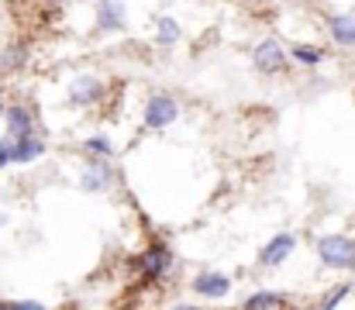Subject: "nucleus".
Instances as JSON below:
<instances>
[{
    "mask_svg": "<svg viewBox=\"0 0 355 310\" xmlns=\"http://www.w3.org/2000/svg\"><path fill=\"white\" fill-rule=\"evenodd\" d=\"M318 255L331 269H355V241L342 234H328L318 241Z\"/></svg>",
    "mask_w": 355,
    "mask_h": 310,
    "instance_id": "1",
    "label": "nucleus"
},
{
    "mask_svg": "<svg viewBox=\"0 0 355 310\" xmlns=\"http://www.w3.org/2000/svg\"><path fill=\"white\" fill-rule=\"evenodd\" d=\"M135 269H138L141 279H162V276L173 269V252H169V245H166V241L148 245V248L135 259Z\"/></svg>",
    "mask_w": 355,
    "mask_h": 310,
    "instance_id": "2",
    "label": "nucleus"
},
{
    "mask_svg": "<svg viewBox=\"0 0 355 310\" xmlns=\"http://www.w3.org/2000/svg\"><path fill=\"white\" fill-rule=\"evenodd\" d=\"M252 66H255L259 73H266V76L283 73V69H286V49H283L276 38H266V42H259V45L252 49Z\"/></svg>",
    "mask_w": 355,
    "mask_h": 310,
    "instance_id": "3",
    "label": "nucleus"
},
{
    "mask_svg": "<svg viewBox=\"0 0 355 310\" xmlns=\"http://www.w3.org/2000/svg\"><path fill=\"white\" fill-rule=\"evenodd\" d=\"M176 114H180V103L173 101V97H166V94H155V97H148V103H145V128L148 131L169 128L176 121Z\"/></svg>",
    "mask_w": 355,
    "mask_h": 310,
    "instance_id": "4",
    "label": "nucleus"
},
{
    "mask_svg": "<svg viewBox=\"0 0 355 310\" xmlns=\"http://www.w3.org/2000/svg\"><path fill=\"white\" fill-rule=\"evenodd\" d=\"M111 180H114V169H111V162H107L104 155H90V159L83 162L80 183H83V190H87V193L107 190V187H111Z\"/></svg>",
    "mask_w": 355,
    "mask_h": 310,
    "instance_id": "5",
    "label": "nucleus"
},
{
    "mask_svg": "<svg viewBox=\"0 0 355 310\" xmlns=\"http://www.w3.org/2000/svg\"><path fill=\"white\" fill-rule=\"evenodd\" d=\"M3 117H7V141H17V138L35 135V114H31V107L7 103L3 107Z\"/></svg>",
    "mask_w": 355,
    "mask_h": 310,
    "instance_id": "6",
    "label": "nucleus"
},
{
    "mask_svg": "<svg viewBox=\"0 0 355 310\" xmlns=\"http://www.w3.org/2000/svg\"><path fill=\"white\" fill-rule=\"evenodd\" d=\"M101 97H104V83L90 73L76 76L69 87V103H76V107H94V103H101Z\"/></svg>",
    "mask_w": 355,
    "mask_h": 310,
    "instance_id": "7",
    "label": "nucleus"
},
{
    "mask_svg": "<svg viewBox=\"0 0 355 310\" xmlns=\"http://www.w3.org/2000/svg\"><path fill=\"white\" fill-rule=\"evenodd\" d=\"M293 248H297V234L283 231V234H276L272 241H266V248L259 252V262H262V266H279Z\"/></svg>",
    "mask_w": 355,
    "mask_h": 310,
    "instance_id": "8",
    "label": "nucleus"
},
{
    "mask_svg": "<svg viewBox=\"0 0 355 310\" xmlns=\"http://www.w3.org/2000/svg\"><path fill=\"white\" fill-rule=\"evenodd\" d=\"M228 290H232V279L221 276V273H200V276H193V293L197 297L218 300V297H228Z\"/></svg>",
    "mask_w": 355,
    "mask_h": 310,
    "instance_id": "9",
    "label": "nucleus"
},
{
    "mask_svg": "<svg viewBox=\"0 0 355 310\" xmlns=\"http://www.w3.org/2000/svg\"><path fill=\"white\" fill-rule=\"evenodd\" d=\"M97 28L101 31H121L124 28V0H101L97 3Z\"/></svg>",
    "mask_w": 355,
    "mask_h": 310,
    "instance_id": "10",
    "label": "nucleus"
},
{
    "mask_svg": "<svg viewBox=\"0 0 355 310\" xmlns=\"http://www.w3.org/2000/svg\"><path fill=\"white\" fill-rule=\"evenodd\" d=\"M7 145H10V162H35L45 152V141L38 135H28V138H17V141H7Z\"/></svg>",
    "mask_w": 355,
    "mask_h": 310,
    "instance_id": "11",
    "label": "nucleus"
},
{
    "mask_svg": "<svg viewBox=\"0 0 355 310\" xmlns=\"http://www.w3.org/2000/svg\"><path fill=\"white\" fill-rule=\"evenodd\" d=\"M328 31H331V38H335L338 45H345V49L355 45V17H345V14L328 17Z\"/></svg>",
    "mask_w": 355,
    "mask_h": 310,
    "instance_id": "12",
    "label": "nucleus"
},
{
    "mask_svg": "<svg viewBox=\"0 0 355 310\" xmlns=\"http://www.w3.org/2000/svg\"><path fill=\"white\" fill-rule=\"evenodd\" d=\"M28 62V45L24 42H10L3 52H0V69L3 73H14V69H21Z\"/></svg>",
    "mask_w": 355,
    "mask_h": 310,
    "instance_id": "13",
    "label": "nucleus"
},
{
    "mask_svg": "<svg viewBox=\"0 0 355 310\" xmlns=\"http://www.w3.org/2000/svg\"><path fill=\"white\" fill-rule=\"evenodd\" d=\"M283 304H286L283 293H252V297L241 304V310H279Z\"/></svg>",
    "mask_w": 355,
    "mask_h": 310,
    "instance_id": "14",
    "label": "nucleus"
},
{
    "mask_svg": "<svg viewBox=\"0 0 355 310\" xmlns=\"http://www.w3.org/2000/svg\"><path fill=\"white\" fill-rule=\"evenodd\" d=\"M180 42V24L173 17H159V45H173Z\"/></svg>",
    "mask_w": 355,
    "mask_h": 310,
    "instance_id": "15",
    "label": "nucleus"
},
{
    "mask_svg": "<svg viewBox=\"0 0 355 310\" xmlns=\"http://www.w3.org/2000/svg\"><path fill=\"white\" fill-rule=\"evenodd\" d=\"M293 59L304 62V66H318V62L324 59V52H321V49H311V45H297V49H293Z\"/></svg>",
    "mask_w": 355,
    "mask_h": 310,
    "instance_id": "16",
    "label": "nucleus"
},
{
    "mask_svg": "<svg viewBox=\"0 0 355 310\" xmlns=\"http://www.w3.org/2000/svg\"><path fill=\"white\" fill-rule=\"evenodd\" d=\"M87 152L90 155H104V159H111V138H104V135H97V138H87Z\"/></svg>",
    "mask_w": 355,
    "mask_h": 310,
    "instance_id": "17",
    "label": "nucleus"
},
{
    "mask_svg": "<svg viewBox=\"0 0 355 310\" xmlns=\"http://www.w3.org/2000/svg\"><path fill=\"white\" fill-rule=\"evenodd\" d=\"M345 297H349V286H338V290H335L331 297H324V304H321L318 310H335L338 304H342V300H345Z\"/></svg>",
    "mask_w": 355,
    "mask_h": 310,
    "instance_id": "18",
    "label": "nucleus"
},
{
    "mask_svg": "<svg viewBox=\"0 0 355 310\" xmlns=\"http://www.w3.org/2000/svg\"><path fill=\"white\" fill-rule=\"evenodd\" d=\"M10 310H45V307L35 304V300H17V304H10Z\"/></svg>",
    "mask_w": 355,
    "mask_h": 310,
    "instance_id": "19",
    "label": "nucleus"
},
{
    "mask_svg": "<svg viewBox=\"0 0 355 310\" xmlns=\"http://www.w3.org/2000/svg\"><path fill=\"white\" fill-rule=\"evenodd\" d=\"M7 162H10V145H7V141H0V169H3Z\"/></svg>",
    "mask_w": 355,
    "mask_h": 310,
    "instance_id": "20",
    "label": "nucleus"
},
{
    "mask_svg": "<svg viewBox=\"0 0 355 310\" xmlns=\"http://www.w3.org/2000/svg\"><path fill=\"white\" fill-rule=\"evenodd\" d=\"M0 310H10V304H7V300H0Z\"/></svg>",
    "mask_w": 355,
    "mask_h": 310,
    "instance_id": "21",
    "label": "nucleus"
},
{
    "mask_svg": "<svg viewBox=\"0 0 355 310\" xmlns=\"http://www.w3.org/2000/svg\"><path fill=\"white\" fill-rule=\"evenodd\" d=\"M0 114H3V90H0Z\"/></svg>",
    "mask_w": 355,
    "mask_h": 310,
    "instance_id": "22",
    "label": "nucleus"
},
{
    "mask_svg": "<svg viewBox=\"0 0 355 310\" xmlns=\"http://www.w3.org/2000/svg\"><path fill=\"white\" fill-rule=\"evenodd\" d=\"M176 310H197V307H176Z\"/></svg>",
    "mask_w": 355,
    "mask_h": 310,
    "instance_id": "23",
    "label": "nucleus"
}]
</instances>
